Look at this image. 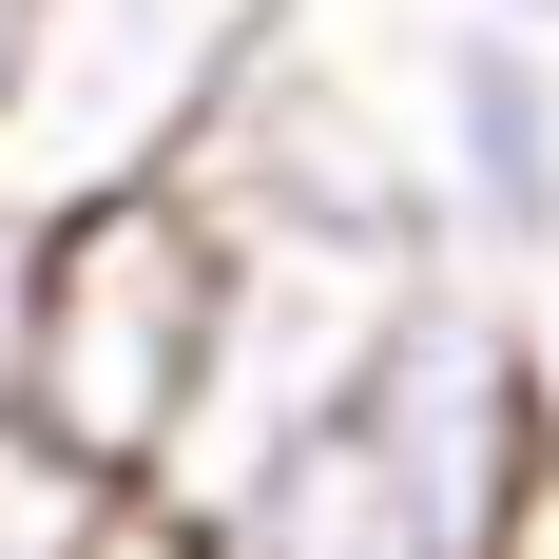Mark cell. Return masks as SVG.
I'll list each match as a JSON object with an SVG mask.
<instances>
[{
  "label": "cell",
  "instance_id": "1",
  "mask_svg": "<svg viewBox=\"0 0 559 559\" xmlns=\"http://www.w3.org/2000/svg\"><path fill=\"white\" fill-rule=\"evenodd\" d=\"M540 521H559V367L502 309V271L444 251L367 347V386L213 521V559H502Z\"/></svg>",
  "mask_w": 559,
  "mask_h": 559
},
{
  "label": "cell",
  "instance_id": "2",
  "mask_svg": "<svg viewBox=\"0 0 559 559\" xmlns=\"http://www.w3.org/2000/svg\"><path fill=\"white\" fill-rule=\"evenodd\" d=\"M213 329H231V213L193 174H135V193H78L39 213V425L97 444L116 483L193 463V405H213Z\"/></svg>",
  "mask_w": 559,
  "mask_h": 559
},
{
  "label": "cell",
  "instance_id": "3",
  "mask_svg": "<svg viewBox=\"0 0 559 559\" xmlns=\"http://www.w3.org/2000/svg\"><path fill=\"white\" fill-rule=\"evenodd\" d=\"M251 58H271V0H20V39H0V193L78 213V193L193 174Z\"/></svg>",
  "mask_w": 559,
  "mask_h": 559
},
{
  "label": "cell",
  "instance_id": "4",
  "mask_svg": "<svg viewBox=\"0 0 559 559\" xmlns=\"http://www.w3.org/2000/svg\"><path fill=\"white\" fill-rule=\"evenodd\" d=\"M425 193H444V251H483V271L559 251V20L463 0L425 39Z\"/></svg>",
  "mask_w": 559,
  "mask_h": 559
},
{
  "label": "cell",
  "instance_id": "5",
  "mask_svg": "<svg viewBox=\"0 0 559 559\" xmlns=\"http://www.w3.org/2000/svg\"><path fill=\"white\" fill-rule=\"evenodd\" d=\"M39 386V213L0 193V405Z\"/></svg>",
  "mask_w": 559,
  "mask_h": 559
},
{
  "label": "cell",
  "instance_id": "6",
  "mask_svg": "<svg viewBox=\"0 0 559 559\" xmlns=\"http://www.w3.org/2000/svg\"><path fill=\"white\" fill-rule=\"evenodd\" d=\"M502 20H559V0H502Z\"/></svg>",
  "mask_w": 559,
  "mask_h": 559
},
{
  "label": "cell",
  "instance_id": "7",
  "mask_svg": "<svg viewBox=\"0 0 559 559\" xmlns=\"http://www.w3.org/2000/svg\"><path fill=\"white\" fill-rule=\"evenodd\" d=\"M540 367H559V309H540Z\"/></svg>",
  "mask_w": 559,
  "mask_h": 559
},
{
  "label": "cell",
  "instance_id": "8",
  "mask_svg": "<svg viewBox=\"0 0 559 559\" xmlns=\"http://www.w3.org/2000/svg\"><path fill=\"white\" fill-rule=\"evenodd\" d=\"M0 39H20V0H0Z\"/></svg>",
  "mask_w": 559,
  "mask_h": 559
}]
</instances>
